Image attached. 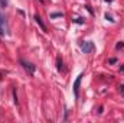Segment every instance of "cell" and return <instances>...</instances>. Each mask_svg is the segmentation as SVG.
<instances>
[{"mask_svg": "<svg viewBox=\"0 0 124 123\" xmlns=\"http://www.w3.org/2000/svg\"><path fill=\"white\" fill-rule=\"evenodd\" d=\"M79 48H81V51H82L84 54H91L94 49H95L94 44H93V42H90V41H87V42H81Z\"/></svg>", "mask_w": 124, "mask_h": 123, "instance_id": "1", "label": "cell"}, {"mask_svg": "<svg viewBox=\"0 0 124 123\" xmlns=\"http://www.w3.org/2000/svg\"><path fill=\"white\" fill-rule=\"evenodd\" d=\"M6 35H7V22L3 13L0 12V36H6Z\"/></svg>", "mask_w": 124, "mask_h": 123, "instance_id": "2", "label": "cell"}, {"mask_svg": "<svg viewBox=\"0 0 124 123\" xmlns=\"http://www.w3.org/2000/svg\"><path fill=\"white\" fill-rule=\"evenodd\" d=\"M20 64H22V67L29 72V75H33L35 74V70H36V67L33 65V64H31V62L25 61V60H20Z\"/></svg>", "mask_w": 124, "mask_h": 123, "instance_id": "3", "label": "cell"}, {"mask_svg": "<svg viewBox=\"0 0 124 123\" xmlns=\"http://www.w3.org/2000/svg\"><path fill=\"white\" fill-rule=\"evenodd\" d=\"M82 74H79L78 77H77V80H75V83H74V94H75V97L78 98L79 97V84H81V80H82Z\"/></svg>", "mask_w": 124, "mask_h": 123, "instance_id": "4", "label": "cell"}, {"mask_svg": "<svg viewBox=\"0 0 124 123\" xmlns=\"http://www.w3.org/2000/svg\"><path fill=\"white\" fill-rule=\"evenodd\" d=\"M35 20H36V23H38V25H39V26L42 28V31L46 32V26H45V23L42 22V18H40L39 15H36V16H35Z\"/></svg>", "mask_w": 124, "mask_h": 123, "instance_id": "5", "label": "cell"}, {"mask_svg": "<svg viewBox=\"0 0 124 123\" xmlns=\"http://www.w3.org/2000/svg\"><path fill=\"white\" fill-rule=\"evenodd\" d=\"M56 68H58V71H59V72L63 70V62H62L61 57H56Z\"/></svg>", "mask_w": 124, "mask_h": 123, "instance_id": "6", "label": "cell"}, {"mask_svg": "<svg viewBox=\"0 0 124 123\" xmlns=\"http://www.w3.org/2000/svg\"><path fill=\"white\" fill-rule=\"evenodd\" d=\"M62 16V13H52L51 15V19H54V18H61Z\"/></svg>", "mask_w": 124, "mask_h": 123, "instance_id": "7", "label": "cell"}, {"mask_svg": "<svg viewBox=\"0 0 124 123\" xmlns=\"http://www.w3.org/2000/svg\"><path fill=\"white\" fill-rule=\"evenodd\" d=\"M0 6L1 7H6L7 6V0H0Z\"/></svg>", "mask_w": 124, "mask_h": 123, "instance_id": "8", "label": "cell"}, {"mask_svg": "<svg viewBox=\"0 0 124 123\" xmlns=\"http://www.w3.org/2000/svg\"><path fill=\"white\" fill-rule=\"evenodd\" d=\"M118 88H120V93H121V94L124 96V84H121V86H120Z\"/></svg>", "mask_w": 124, "mask_h": 123, "instance_id": "9", "label": "cell"}, {"mask_svg": "<svg viewBox=\"0 0 124 123\" xmlns=\"http://www.w3.org/2000/svg\"><path fill=\"white\" fill-rule=\"evenodd\" d=\"M120 48H124V44H123V42H120V44H117V49H120Z\"/></svg>", "mask_w": 124, "mask_h": 123, "instance_id": "10", "label": "cell"}, {"mask_svg": "<svg viewBox=\"0 0 124 123\" xmlns=\"http://www.w3.org/2000/svg\"><path fill=\"white\" fill-rule=\"evenodd\" d=\"M116 61H117L116 58H111V60H110V61H108V62H110V64H116Z\"/></svg>", "mask_w": 124, "mask_h": 123, "instance_id": "11", "label": "cell"}]
</instances>
